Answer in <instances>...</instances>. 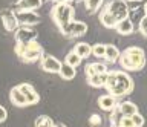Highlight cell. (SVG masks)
<instances>
[{
	"instance_id": "cell-1",
	"label": "cell",
	"mask_w": 147,
	"mask_h": 127,
	"mask_svg": "<svg viewBox=\"0 0 147 127\" xmlns=\"http://www.w3.org/2000/svg\"><path fill=\"white\" fill-rule=\"evenodd\" d=\"M104 87L107 89L109 95H112L115 98L124 97V95L132 93L133 80L130 78V75L123 71H112L107 72V80H106Z\"/></svg>"
},
{
	"instance_id": "cell-2",
	"label": "cell",
	"mask_w": 147,
	"mask_h": 127,
	"mask_svg": "<svg viewBox=\"0 0 147 127\" xmlns=\"http://www.w3.org/2000/svg\"><path fill=\"white\" fill-rule=\"evenodd\" d=\"M129 14V3L124 0H110L100 12V20L106 28L112 29L117 26L118 22L127 19Z\"/></svg>"
},
{
	"instance_id": "cell-3",
	"label": "cell",
	"mask_w": 147,
	"mask_h": 127,
	"mask_svg": "<svg viewBox=\"0 0 147 127\" xmlns=\"http://www.w3.org/2000/svg\"><path fill=\"white\" fill-rule=\"evenodd\" d=\"M118 63L123 69L127 71H141L146 66V54L141 48L130 46L119 54Z\"/></svg>"
},
{
	"instance_id": "cell-4",
	"label": "cell",
	"mask_w": 147,
	"mask_h": 127,
	"mask_svg": "<svg viewBox=\"0 0 147 127\" xmlns=\"http://www.w3.org/2000/svg\"><path fill=\"white\" fill-rule=\"evenodd\" d=\"M16 54L22 61L34 63V61H40V58L43 57L45 52H43V48L35 40V42H31V43H17L16 44Z\"/></svg>"
},
{
	"instance_id": "cell-5",
	"label": "cell",
	"mask_w": 147,
	"mask_h": 127,
	"mask_svg": "<svg viewBox=\"0 0 147 127\" xmlns=\"http://www.w3.org/2000/svg\"><path fill=\"white\" fill-rule=\"evenodd\" d=\"M74 15H75V9H74L72 2H64V3H55V6L51 11V17L55 22V25L58 26L60 29L64 28L69 22L74 20Z\"/></svg>"
},
{
	"instance_id": "cell-6",
	"label": "cell",
	"mask_w": 147,
	"mask_h": 127,
	"mask_svg": "<svg viewBox=\"0 0 147 127\" xmlns=\"http://www.w3.org/2000/svg\"><path fill=\"white\" fill-rule=\"evenodd\" d=\"M61 34L67 38H75V37H81L87 32V25L84 22H78V20H72L64 26V28L60 29Z\"/></svg>"
},
{
	"instance_id": "cell-7",
	"label": "cell",
	"mask_w": 147,
	"mask_h": 127,
	"mask_svg": "<svg viewBox=\"0 0 147 127\" xmlns=\"http://www.w3.org/2000/svg\"><path fill=\"white\" fill-rule=\"evenodd\" d=\"M16 19L18 22V26H31L37 25L40 22V15L35 11H17Z\"/></svg>"
},
{
	"instance_id": "cell-8",
	"label": "cell",
	"mask_w": 147,
	"mask_h": 127,
	"mask_svg": "<svg viewBox=\"0 0 147 127\" xmlns=\"http://www.w3.org/2000/svg\"><path fill=\"white\" fill-rule=\"evenodd\" d=\"M40 67L49 74H58L60 67H61V61H58L57 58L49 55V54H43V57L40 58Z\"/></svg>"
},
{
	"instance_id": "cell-9",
	"label": "cell",
	"mask_w": 147,
	"mask_h": 127,
	"mask_svg": "<svg viewBox=\"0 0 147 127\" xmlns=\"http://www.w3.org/2000/svg\"><path fill=\"white\" fill-rule=\"evenodd\" d=\"M37 40V32L29 26H18L16 29V43H31Z\"/></svg>"
},
{
	"instance_id": "cell-10",
	"label": "cell",
	"mask_w": 147,
	"mask_h": 127,
	"mask_svg": "<svg viewBox=\"0 0 147 127\" xmlns=\"http://www.w3.org/2000/svg\"><path fill=\"white\" fill-rule=\"evenodd\" d=\"M17 87L20 89V92L23 93V97H25L28 106H32V104H37L40 101V95L37 93V90L34 89V86H31L29 83H22V84H18Z\"/></svg>"
},
{
	"instance_id": "cell-11",
	"label": "cell",
	"mask_w": 147,
	"mask_h": 127,
	"mask_svg": "<svg viewBox=\"0 0 147 127\" xmlns=\"http://www.w3.org/2000/svg\"><path fill=\"white\" fill-rule=\"evenodd\" d=\"M0 17H2V23H3L5 29H6L8 32H12V31H16L18 28V22L16 19V12H14L12 9L2 11Z\"/></svg>"
},
{
	"instance_id": "cell-12",
	"label": "cell",
	"mask_w": 147,
	"mask_h": 127,
	"mask_svg": "<svg viewBox=\"0 0 147 127\" xmlns=\"http://www.w3.org/2000/svg\"><path fill=\"white\" fill-rule=\"evenodd\" d=\"M43 5V0H17L12 11H37Z\"/></svg>"
},
{
	"instance_id": "cell-13",
	"label": "cell",
	"mask_w": 147,
	"mask_h": 127,
	"mask_svg": "<svg viewBox=\"0 0 147 127\" xmlns=\"http://www.w3.org/2000/svg\"><path fill=\"white\" fill-rule=\"evenodd\" d=\"M117 109H118V112L121 113V116H132V115H135V113H138V106L132 101L119 103V104H117Z\"/></svg>"
},
{
	"instance_id": "cell-14",
	"label": "cell",
	"mask_w": 147,
	"mask_h": 127,
	"mask_svg": "<svg viewBox=\"0 0 147 127\" xmlns=\"http://www.w3.org/2000/svg\"><path fill=\"white\" fill-rule=\"evenodd\" d=\"M98 106L106 112H112L115 107H117V98L112 97V95H101L98 98Z\"/></svg>"
},
{
	"instance_id": "cell-15",
	"label": "cell",
	"mask_w": 147,
	"mask_h": 127,
	"mask_svg": "<svg viewBox=\"0 0 147 127\" xmlns=\"http://www.w3.org/2000/svg\"><path fill=\"white\" fill-rule=\"evenodd\" d=\"M107 71V67H106V65H103V63H89L86 67H84V74L86 77H92V75H98V74H106Z\"/></svg>"
},
{
	"instance_id": "cell-16",
	"label": "cell",
	"mask_w": 147,
	"mask_h": 127,
	"mask_svg": "<svg viewBox=\"0 0 147 127\" xmlns=\"http://www.w3.org/2000/svg\"><path fill=\"white\" fill-rule=\"evenodd\" d=\"M9 99H11V103L17 107H26L28 106L25 97H23V93L20 92V89H18L17 86L11 89V92H9Z\"/></svg>"
},
{
	"instance_id": "cell-17",
	"label": "cell",
	"mask_w": 147,
	"mask_h": 127,
	"mask_svg": "<svg viewBox=\"0 0 147 127\" xmlns=\"http://www.w3.org/2000/svg\"><path fill=\"white\" fill-rule=\"evenodd\" d=\"M133 23L129 19H124V20H121V22H118L117 23V26H115L113 29H117V32L118 34H121V35H130L132 32H133Z\"/></svg>"
},
{
	"instance_id": "cell-18",
	"label": "cell",
	"mask_w": 147,
	"mask_h": 127,
	"mask_svg": "<svg viewBox=\"0 0 147 127\" xmlns=\"http://www.w3.org/2000/svg\"><path fill=\"white\" fill-rule=\"evenodd\" d=\"M58 75L61 77L63 80H74L75 78V75H77V71H75V67H72V66H69L66 65V63H61V67H60V72H58Z\"/></svg>"
},
{
	"instance_id": "cell-19",
	"label": "cell",
	"mask_w": 147,
	"mask_h": 127,
	"mask_svg": "<svg viewBox=\"0 0 147 127\" xmlns=\"http://www.w3.org/2000/svg\"><path fill=\"white\" fill-rule=\"evenodd\" d=\"M104 58L109 63H117L119 58V51L117 46L113 44H106V51H104Z\"/></svg>"
},
{
	"instance_id": "cell-20",
	"label": "cell",
	"mask_w": 147,
	"mask_h": 127,
	"mask_svg": "<svg viewBox=\"0 0 147 127\" xmlns=\"http://www.w3.org/2000/svg\"><path fill=\"white\" fill-rule=\"evenodd\" d=\"M90 51H92V46L89 43H84V42H81V43H77L75 44V48H74V52L77 54L78 57L81 58H87L90 55Z\"/></svg>"
},
{
	"instance_id": "cell-21",
	"label": "cell",
	"mask_w": 147,
	"mask_h": 127,
	"mask_svg": "<svg viewBox=\"0 0 147 127\" xmlns=\"http://www.w3.org/2000/svg\"><path fill=\"white\" fill-rule=\"evenodd\" d=\"M106 80H107V72L106 74H98V75H92L87 77V81L92 87H104Z\"/></svg>"
},
{
	"instance_id": "cell-22",
	"label": "cell",
	"mask_w": 147,
	"mask_h": 127,
	"mask_svg": "<svg viewBox=\"0 0 147 127\" xmlns=\"http://www.w3.org/2000/svg\"><path fill=\"white\" fill-rule=\"evenodd\" d=\"M83 2H84L86 11L89 12V14H94V12H96L101 8L104 0H83Z\"/></svg>"
},
{
	"instance_id": "cell-23",
	"label": "cell",
	"mask_w": 147,
	"mask_h": 127,
	"mask_svg": "<svg viewBox=\"0 0 147 127\" xmlns=\"http://www.w3.org/2000/svg\"><path fill=\"white\" fill-rule=\"evenodd\" d=\"M81 61H83V60H81V58L78 57L74 51H71V52L66 55V58H64V63H66V65H69V66H72V67H78V66L81 65Z\"/></svg>"
},
{
	"instance_id": "cell-24",
	"label": "cell",
	"mask_w": 147,
	"mask_h": 127,
	"mask_svg": "<svg viewBox=\"0 0 147 127\" xmlns=\"http://www.w3.org/2000/svg\"><path fill=\"white\" fill-rule=\"evenodd\" d=\"M35 127H54L52 118H49L48 115H41L35 120Z\"/></svg>"
},
{
	"instance_id": "cell-25",
	"label": "cell",
	"mask_w": 147,
	"mask_h": 127,
	"mask_svg": "<svg viewBox=\"0 0 147 127\" xmlns=\"http://www.w3.org/2000/svg\"><path fill=\"white\" fill-rule=\"evenodd\" d=\"M104 51H106V44H94L92 46V51H90V55H94L96 58H104Z\"/></svg>"
},
{
	"instance_id": "cell-26",
	"label": "cell",
	"mask_w": 147,
	"mask_h": 127,
	"mask_svg": "<svg viewBox=\"0 0 147 127\" xmlns=\"http://www.w3.org/2000/svg\"><path fill=\"white\" fill-rule=\"evenodd\" d=\"M121 118H123V116H121V113L118 112V109H117V107H115L113 110L110 112V124H112L110 127H118L119 121H121Z\"/></svg>"
},
{
	"instance_id": "cell-27",
	"label": "cell",
	"mask_w": 147,
	"mask_h": 127,
	"mask_svg": "<svg viewBox=\"0 0 147 127\" xmlns=\"http://www.w3.org/2000/svg\"><path fill=\"white\" fill-rule=\"evenodd\" d=\"M130 120H132V122H133V126H135V127H142V126H144V116L140 115V113L132 115Z\"/></svg>"
},
{
	"instance_id": "cell-28",
	"label": "cell",
	"mask_w": 147,
	"mask_h": 127,
	"mask_svg": "<svg viewBox=\"0 0 147 127\" xmlns=\"http://www.w3.org/2000/svg\"><path fill=\"white\" fill-rule=\"evenodd\" d=\"M138 29H140V32L147 37V17H142L140 20V23H138Z\"/></svg>"
},
{
	"instance_id": "cell-29",
	"label": "cell",
	"mask_w": 147,
	"mask_h": 127,
	"mask_svg": "<svg viewBox=\"0 0 147 127\" xmlns=\"http://www.w3.org/2000/svg\"><path fill=\"white\" fill-rule=\"evenodd\" d=\"M118 127H135V126H133L130 116H123L121 121H119V124H118Z\"/></svg>"
},
{
	"instance_id": "cell-30",
	"label": "cell",
	"mask_w": 147,
	"mask_h": 127,
	"mask_svg": "<svg viewBox=\"0 0 147 127\" xmlns=\"http://www.w3.org/2000/svg\"><path fill=\"white\" fill-rule=\"evenodd\" d=\"M89 124H90V126H94V127L100 126V124H101V116H100V115H96V113H94V115L89 118Z\"/></svg>"
},
{
	"instance_id": "cell-31",
	"label": "cell",
	"mask_w": 147,
	"mask_h": 127,
	"mask_svg": "<svg viewBox=\"0 0 147 127\" xmlns=\"http://www.w3.org/2000/svg\"><path fill=\"white\" fill-rule=\"evenodd\" d=\"M6 118H8L6 109H5L3 106H0V122H5V121H6Z\"/></svg>"
},
{
	"instance_id": "cell-32",
	"label": "cell",
	"mask_w": 147,
	"mask_h": 127,
	"mask_svg": "<svg viewBox=\"0 0 147 127\" xmlns=\"http://www.w3.org/2000/svg\"><path fill=\"white\" fill-rule=\"evenodd\" d=\"M142 9H144V14L147 17V0H144V5H142Z\"/></svg>"
},
{
	"instance_id": "cell-33",
	"label": "cell",
	"mask_w": 147,
	"mask_h": 127,
	"mask_svg": "<svg viewBox=\"0 0 147 127\" xmlns=\"http://www.w3.org/2000/svg\"><path fill=\"white\" fill-rule=\"evenodd\" d=\"M54 127H66L64 124H54Z\"/></svg>"
},
{
	"instance_id": "cell-34",
	"label": "cell",
	"mask_w": 147,
	"mask_h": 127,
	"mask_svg": "<svg viewBox=\"0 0 147 127\" xmlns=\"http://www.w3.org/2000/svg\"><path fill=\"white\" fill-rule=\"evenodd\" d=\"M124 2H126V3H129V2H130V0H124Z\"/></svg>"
}]
</instances>
